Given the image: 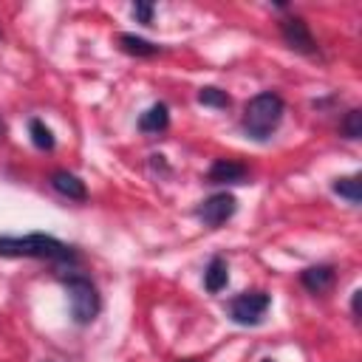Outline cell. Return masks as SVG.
I'll list each match as a JSON object with an SVG mask.
<instances>
[{"label":"cell","instance_id":"cell-1","mask_svg":"<svg viewBox=\"0 0 362 362\" xmlns=\"http://www.w3.org/2000/svg\"><path fill=\"white\" fill-rule=\"evenodd\" d=\"M0 257H37V260H59L74 263V246L62 243L54 235L31 232V235H0Z\"/></svg>","mask_w":362,"mask_h":362},{"label":"cell","instance_id":"cell-2","mask_svg":"<svg viewBox=\"0 0 362 362\" xmlns=\"http://www.w3.org/2000/svg\"><path fill=\"white\" fill-rule=\"evenodd\" d=\"M283 113H286V102L277 93L263 90V93L249 99V105H246V110L240 116V127H243V133L249 139L263 141V139H269L280 127Z\"/></svg>","mask_w":362,"mask_h":362},{"label":"cell","instance_id":"cell-3","mask_svg":"<svg viewBox=\"0 0 362 362\" xmlns=\"http://www.w3.org/2000/svg\"><path fill=\"white\" fill-rule=\"evenodd\" d=\"M65 291H68V303H71V317L76 325H88L96 320L99 308H102V300H99V291L96 286L82 277V274H71L62 280Z\"/></svg>","mask_w":362,"mask_h":362},{"label":"cell","instance_id":"cell-4","mask_svg":"<svg viewBox=\"0 0 362 362\" xmlns=\"http://www.w3.org/2000/svg\"><path fill=\"white\" fill-rule=\"evenodd\" d=\"M269 305L272 297L266 291H243L235 300H229V320L238 325H260Z\"/></svg>","mask_w":362,"mask_h":362},{"label":"cell","instance_id":"cell-5","mask_svg":"<svg viewBox=\"0 0 362 362\" xmlns=\"http://www.w3.org/2000/svg\"><path fill=\"white\" fill-rule=\"evenodd\" d=\"M235 209H238L235 195H229V192H215V195H209V198L198 206V218L204 221V226L218 229L221 223H226V221L235 215Z\"/></svg>","mask_w":362,"mask_h":362},{"label":"cell","instance_id":"cell-6","mask_svg":"<svg viewBox=\"0 0 362 362\" xmlns=\"http://www.w3.org/2000/svg\"><path fill=\"white\" fill-rule=\"evenodd\" d=\"M280 31H283V40H286V45L291 51L308 54V57L317 54V40H314V34H311V28H308V23L303 17H286L280 23Z\"/></svg>","mask_w":362,"mask_h":362},{"label":"cell","instance_id":"cell-7","mask_svg":"<svg viewBox=\"0 0 362 362\" xmlns=\"http://www.w3.org/2000/svg\"><path fill=\"white\" fill-rule=\"evenodd\" d=\"M246 175H249V170L240 161H229V158H218L206 173V178L212 184H243Z\"/></svg>","mask_w":362,"mask_h":362},{"label":"cell","instance_id":"cell-8","mask_svg":"<svg viewBox=\"0 0 362 362\" xmlns=\"http://www.w3.org/2000/svg\"><path fill=\"white\" fill-rule=\"evenodd\" d=\"M334 280H337V269L328 266V263H322V266H308V269L300 274V283H303L311 294L328 291V288L334 286Z\"/></svg>","mask_w":362,"mask_h":362},{"label":"cell","instance_id":"cell-9","mask_svg":"<svg viewBox=\"0 0 362 362\" xmlns=\"http://www.w3.org/2000/svg\"><path fill=\"white\" fill-rule=\"evenodd\" d=\"M51 187L59 192V195H65L68 201H85L88 198V189H85V181H79L74 173H68V170H57L54 175H51Z\"/></svg>","mask_w":362,"mask_h":362},{"label":"cell","instance_id":"cell-10","mask_svg":"<svg viewBox=\"0 0 362 362\" xmlns=\"http://www.w3.org/2000/svg\"><path fill=\"white\" fill-rule=\"evenodd\" d=\"M167 124H170V110H167L164 102L150 105V107L139 116V130H141V133H161V130H167Z\"/></svg>","mask_w":362,"mask_h":362},{"label":"cell","instance_id":"cell-11","mask_svg":"<svg viewBox=\"0 0 362 362\" xmlns=\"http://www.w3.org/2000/svg\"><path fill=\"white\" fill-rule=\"evenodd\" d=\"M226 283H229V266H226V260H223V257H212L209 266H206V272H204V286H206V291H209V294H218Z\"/></svg>","mask_w":362,"mask_h":362},{"label":"cell","instance_id":"cell-12","mask_svg":"<svg viewBox=\"0 0 362 362\" xmlns=\"http://www.w3.org/2000/svg\"><path fill=\"white\" fill-rule=\"evenodd\" d=\"M119 48L124 54H133V57H156L158 54V45L144 40V37H136V34H119Z\"/></svg>","mask_w":362,"mask_h":362},{"label":"cell","instance_id":"cell-13","mask_svg":"<svg viewBox=\"0 0 362 362\" xmlns=\"http://www.w3.org/2000/svg\"><path fill=\"white\" fill-rule=\"evenodd\" d=\"M331 189H334L339 198L351 201V204H359V201H362V181H359V175H345V178H337Z\"/></svg>","mask_w":362,"mask_h":362},{"label":"cell","instance_id":"cell-14","mask_svg":"<svg viewBox=\"0 0 362 362\" xmlns=\"http://www.w3.org/2000/svg\"><path fill=\"white\" fill-rule=\"evenodd\" d=\"M339 136L342 139H359L362 136V110L359 107H351L345 116H342V122H339Z\"/></svg>","mask_w":362,"mask_h":362},{"label":"cell","instance_id":"cell-15","mask_svg":"<svg viewBox=\"0 0 362 362\" xmlns=\"http://www.w3.org/2000/svg\"><path fill=\"white\" fill-rule=\"evenodd\" d=\"M28 133H31L34 147H40V150H54V133H51L40 119H31V122H28Z\"/></svg>","mask_w":362,"mask_h":362},{"label":"cell","instance_id":"cell-16","mask_svg":"<svg viewBox=\"0 0 362 362\" xmlns=\"http://www.w3.org/2000/svg\"><path fill=\"white\" fill-rule=\"evenodd\" d=\"M198 102L206 105V107H229L232 99L226 96V90H221V88H215V85H206V88L198 90Z\"/></svg>","mask_w":362,"mask_h":362},{"label":"cell","instance_id":"cell-17","mask_svg":"<svg viewBox=\"0 0 362 362\" xmlns=\"http://www.w3.org/2000/svg\"><path fill=\"white\" fill-rule=\"evenodd\" d=\"M133 17L144 25L153 23V3H133Z\"/></svg>","mask_w":362,"mask_h":362},{"label":"cell","instance_id":"cell-18","mask_svg":"<svg viewBox=\"0 0 362 362\" xmlns=\"http://www.w3.org/2000/svg\"><path fill=\"white\" fill-rule=\"evenodd\" d=\"M359 297H362V291L356 288V291H354V297H351V311H354V320L359 317Z\"/></svg>","mask_w":362,"mask_h":362},{"label":"cell","instance_id":"cell-19","mask_svg":"<svg viewBox=\"0 0 362 362\" xmlns=\"http://www.w3.org/2000/svg\"><path fill=\"white\" fill-rule=\"evenodd\" d=\"M263 362H274V359H263Z\"/></svg>","mask_w":362,"mask_h":362},{"label":"cell","instance_id":"cell-20","mask_svg":"<svg viewBox=\"0 0 362 362\" xmlns=\"http://www.w3.org/2000/svg\"><path fill=\"white\" fill-rule=\"evenodd\" d=\"M184 362H195V359H184Z\"/></svg>","mask_w":362,"mask_h":362},{"label":"cell","instance_id":"cell-21","mask_svg":"<svg viewBox=\"0 0 362 362\" xmlns=\"http://www.w3.org/2000/svg\"><path fill=\"white\" fill-rule=\"evenodd\" d=\"M0 130H3V122H0Z\"/></svg>","mask_w":362,"mask_h":362}]
</instances>
